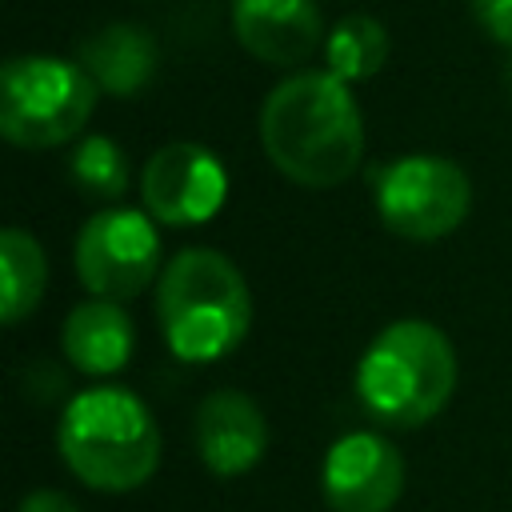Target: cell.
<instances>
[{"mask_svg": "<svg viewBox=\"0 0 512 512\" xmlns=\"http://www.w3.org/2000/svg\"><path fill=\"white\" fill-rule=\"evenodd\" d=\"M456 388L452 340L428 320H396L372 336L356 364V396L384 428L428 424Z\"/></svg>", "mask_w": 512, "mask_h": 512, "instance_id": "277c9868", "label": "cell"}, {"mask_svg": "<svg viewBox=\"0 0 512 512\" xmlns=\"http://www.w3.org/2000/svg\"><path fill=\"white\" fill-rule=\"evenodd\" d=\"M232 28L256 60L280 68L304 64L324 40V20L312 0H236Z\"/></svg>", "mask_w": 512, "mask_h": 512, "instance_id": "8fae6325", "label": "cell"}, {"mask_svg": "<svg viewBox=\"0 0 512 512\" xmlns=\"http://www.w3.org/2000/svg\"><path fill=\"white\" fill-rule=\"evenodd\" d=\"M324 60H328V72L340 76L344 84L348 80H368L384 68L388 60V32L380 20L372 16H344L328 40H324Z\"/></svg>", "mask_w": 512, "mask_h": 512, "instance_id": "9a60e30c", "label": "cell"}, {"mask_svg": "<svg viewBox=\"0 0 512 512\" xmlns=\"http://www.w3.org/2000/svg\"><path fill=\"white\" fill-rule=\"evenodd\" d=\"M132 320L116 300H88L80 308H72V316L64 320L60 344L64 356L72 360V368H80L84 376H112L132 360Z\"/></svg>", "mask_w": 512, "mask_h": 512, "instance_id": "7c38bea8", "label": "cell"}, {"mask_svg": "<svg viewBox=\"0 0 512 512\" xmlns=\"http://www.w3.org/2000/svg\"><path fill=\"white\" fill-rule=\"evenodd\" d=\"M156 316L176 360L212 364L236 352L248 336L252 292L224 252L184 248L160 272Z\"/></svg>", "mask_w": 512, "mask_h": 512, "instance_id": "7a4b0ae2", "label": "cell"}, {"mask_svg": "<svg viewBox=\"0 0 512 512\" xmlns=\"http://www.w3.org/2000/svg\"><path fill=\"white\" fill-rule=\"evenodd\" d=\"M96 108V80L56 56H16L0 72V132L16 148H56L80 136Z\"/></svg>", "mask_w": 512, "mask_h": 512, "instance_id": "5b68a950", "label": "cell"}, {"mask_svg": "<svg viewBox=\"0 0 512 512\" xmlns=\"http://www.w3.org/2000/svg\"><path fill=\"white\" fill-rule=\"evenodd\" d=\"M504 84H508V92H512V56H508V64H504Z\"/></svg>", "mask_w": 512, "mask_h": 512, "instance_id": "d6986e66", "label": "cell"}, {"mask_svg": "<svg viewBox=\"0 0 512 512\" xmlns=\"http://www.w3.org/2000/svg\"><path fill=\"white\" fill-rule=\"evenodd\" d=\"M0 272H4V324H20L36 304L44 300L48 288V260L44 248L32 232L24 228H4L0 232Z\"/></svg>", "mask_w": 512, "mask_h": 512, "instance_id": "5bb4252c", "label": "cell"}, {"mask_svg": "<svg viewBox=\"0 0 512 512\" xmlns=\"http://www.w3.org/2000/svg\"><path fill=\"white\" fill-rule=\"evenodd\" d=\"M260 144L280 176L300 188L344 184L364 156V120L340 76L296 72L260 108Z\"/></svg>", "mask_w": 512, "mask_h": 512, "instance_id": "6da1fadb", "label": "cell"}, {"mask_svg": "<svg viewBox=\"0 0 512 512\" xmlns=\"http://www.w3.org/2000/svg\"><path fill=\"white\" fill-rule=\"evenodd\" d=\"M80 68L112 96H136L156 76V44L136 24H108L80 44Z\"/></svg>", "mask_w": 512, "mask_h": 512, "instance_id": "4fadbf2b", "label": "cell"}, {"mask_svg": "<svg viewBox=\"0 0 512 512\" xmlns=\"http://www.w3.org/2000/svg\"><path fill=\"white\" fill-rule=\"evenodd\" d=\"M476 24L504 48H512V0H472Z\"/></svg>", "mask_w": 512, "mask_h": 512, "instance_id": "e0dca14e", "label": "cell"}, {"mask_svg": "<svg viewBox=\"0 0 512 512\" xmlns=\"http://www.w3.org/2000/svg\"><path fill=\"white\" fill-rule=\"evenodd\" d=\"M60 460L96 492H132L160 468V428L140 396L88 388L68 400L56 424Z\"/></svg>", "mask_w": 512, "mask_h": 512, "instance_id": "3957f363", "label": "cell"}, {"mask_svg": "<svg viewBox=\"0 0 512 512\" xmlns=\"http://www.w3.org/2000/svg\"><path fill=\"white\" fill-rule=\"evenodd\" d=\"M160 272V236L148 212L104 208L76 236V276L96 300H132Z\"/></svg>", "mask_w": 512, "mask_h": 512, "instance_id": "52a82bcc", "label": "cell"}, {"mask_svg": "<svg viewBox=\"0 0 512 512\" xmlns=\"http://www.w3.org/2000/svg\"><path fill=\"white\" fill-rule=\"evenodd\" d=\"M16 512H80L64 492H52V488H40V492H28L20 500Z\"/></svg>", "mask_w": 512, "mask_h": 512, "instance_id": "ac0fdd59", "label": "cell"}, {"mask_svg": "<svg viewBox=\"0 0 512 512\" xmlns=\"http://www.w3.org/2000/svg\"><path fill=\"white\" fill-rule=\"evenodd\" d=\"M472 208V184L444 156H400L376 172V212L404 240L452 236Z\"/></svg>", "mask_w": 512, "mask_h": 512, "instance_id": "8992f818", "label": "cell"}, {"mask_svg": "<svg viewBox=\"0 0 512 512\" xmlns=\"http://www.w3.org/2000/svg\"><path fill=\"white\" fill-rule=\"evenodd\" d=\"M268 424L252 396L236 388H216L196 408V452L204 468L220 480L244 476L264 460Z\"/></svg>", "mask_w": 512, "mask_h": 512, "instance_id": "30bf717a", "label": "cell"}, {"mask_svg": "<svg viewBox=\"0 0 512 512\" xmlns=\"http://www.w3.org/2000/svg\"><path fill=\"white\" fill-rule=\"evenodd\" d=\"M320 488L332 512H392L404 492V460L380 432H344L324 452Z\"/></svg>", "mask_w": 512, "mask_h": 512, "instance_id": "9c48e42d", "label": "cell"}, {"mask_svg": "<svg viewBox=\"0 0 512 512\" xmlns=\"http://www.w3.org/2000/svg\"><path fill=\"white\" fill-rule=\"evenodd\" d=\"M140 196L156 224H204L228 200V172L204 144L176 140L152 152V160L144 164Z\"/></svg>", "mask_w": 512, "mask_h": 512, "instance_id": "ba28073f", "label": "cell"}, {"mask_svg": "<svg viewBox=\"0 0 512 512\" xmlns=\"http://www.w3.org/2000/svg\"><path fill=\"white\" fill-rule=\"evenodd\" d=\"M68 172L84 196L116 200L128 188V160L112 136H84L68 160Z\"/></svg>", "mask_w": 512, "mask_h": 512, "instance_id": "2e32d148", "label": "cell"}]
</instances>
